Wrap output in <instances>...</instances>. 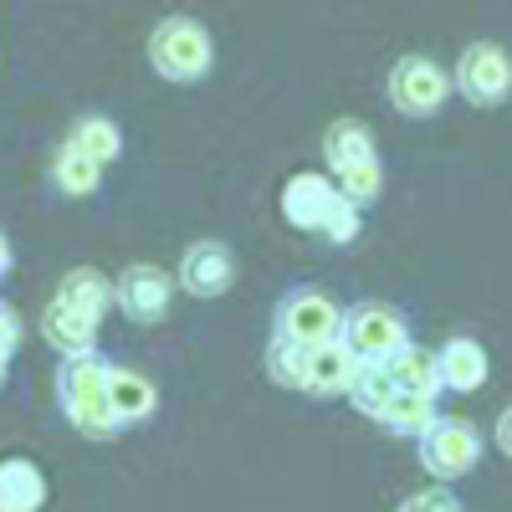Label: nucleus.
Masks as SVG:
<instances>
[{
  "mask_svg": "<svg viewBox=\"0 0 512 512\" xmlns=\"http://www.w3.org/2000/svg\"><path fill=\"white\" fill-rule=\"evenodd\" d=\"M16 344H21V318L11 303H0V359H11Z\"/></svg>",
  "mask_w": 512,
  "mask_h": 512,
  "instance_id": "393cba45",
  "label": "nucleus"
},
{
  "mask_svg": "<svg viewBox=\"0 0 512 512\" xmlns=\"http://www.w3.org/2000/svg\"><path fill=\"white\" fill-rule=\"evenodd\" d=\"M338 344L354 354V364H384L400 344H410L405 313L390 303H354L344 313V328H338Z\"/></svg>",
  "mask_w": 512,
  "mask_h": 512,
  "instance_id": "0eeeda50",
  "label": "nucleus"
},
{
  "mask_svg": "<svg viewBox=\"0 0 512 512\" xmlns=\"http://www.w3.org/2000/svg\"><path fill=\"white\" fill-rule=\"evenodd\" d=\"M52 180H57V190H67V195H93L98 190V180H103V169L93 164V159H82L77 149H57V164H52Z\"/></svg>",
  "mask_w": 512,
  "mask_h": 512,
  "instance_id": "412c9836",
  "label": "nucleus"
},
{
  "mask_svg": "<svg viewBox=\"0 0 512 512\" xmlns=\"http://www.w3.org/2000/svg\"><path fill=\"white\" fill-rule=\"evenodd\" d=\"M149 67L169 82H200L216 67V47H210V31L190 16H169L149 31Z\"/></svg>",
  "mask_w": 512,
  "mask_h": 512,
  "instance_id": "20e7f679",
  "label": "nucleus"
},
{
  "mask_svg": "<svg viewBox=\"0 0 512 512\" xmlns=\"http://www.w3.org/2000/svg\"><path fill=\"white\" fill-rule=\"evenodd\" d=\"M323 159L338 175V169H354V164L379 159V149H374V134L359 118H338V123H328V134H323Z\"/></svg>",
  "mask_w": 512,
  "mask_h": 512,
  "instance_id": "a211bd4d",
  "label": "nucleus"
},
{
  "mask_svg": "<svg viewBox=\"0 0 512 512\" xmlns=\"http://www.w3.org/2000/svg\"><path fill=\"white\" fill-rule=\"evenodd\" d=\"M57 303H67L72 313L103 323V313H108V303H113V282H108L103 272H93V267H72V272L62 277V287H57Z\"/></svg>",
  "mask_w": 512,
  "mask_h": 512,
  "instance_id": "6ab92c4d",
  "label": "nucleus"
},
{
  "mask_svg": "<svg viewBox=\"0 0 512 512\" xmlns=\"http://www.w3.org/2000/svg\"><path fill=\"white\" fill-rule=\"evenodd\" d=\"M6 364H11V359H0V384H6Z\"/></svg>",
  "mask_w": 512,
  "mask_h": 512,
  "instance_id": "cd10ccee",
  "label": "nucleus"
},
{
  "mask_svg": "<svg viewBox=\"0 0 512 512\" xmlns=\"http://www.w3.org/2000/svg\"><path fill=\"white\" fill-rule=\"evenodd\" d=\"M108 405H113L118 431H123V425H144V420L159 410V390H154L149 374L113 364V374H108Z\"/></svg>",
  "mask_w": 512,
  "mask_h": 512,
  "instance_id": "4468645a",
  "label": "nucleus"
},
{
  "mask_svg": "<svg viewBox=\"0 0 512 512\" xmlns=\"http://www.w3.org/2000/svg\"><path fill=\"white\" fill-rule=\"evenodd\" d=\"M67 149H77L82 159H93L98 169H103V164H113V159H118V149H123L118 123H113V118H103V113L77 118V123H72V134H67Z\"/></svg>",
  "mask_w": 512,
  "mask_h": 512,
  "instance_id": "aec40b11",
  "label": "nucleus"
},
{
  "mask_svg": "<svg viewBox=\"0 0 512 512\" xmlns=\"http://www.w3.org/2000/svg\"><path fill=\"white\" fill-rule=\"evenodd\" d=\"M497 451L502 456H512V405L502 410V420H497Z\"/></svg>",
  "mask_w": 512,
  "mask_h": 512,
  "instance_id": "a878e982",
  "label": "nucleus"
},
{
  "mask_svg": "<svg viewBox=\"0 0 512 512\" xmlns=\"http://www.w3.org/2000/svg\"><path fill=\"white\" fill-rule=\"evenodd\" d=\"M272 328H277L272 338H287L297 349H323L338 338V328H344V308L318 287H292L272 313Z\"/></svg>",
  "mask_w": 512,
  "mask_h": 512,
  "instance_id": "39448f33",
  "label": "nucleus"
},
{
  "mask_svg": "<svg viewBox=\"0 0 512 512\" xmlns=\"http://www.w3.org/2000/svg\"><path fill=\"white\" fill-rule=\"evenodd\" d=\"M236 282V256L226 241H195L180 256V287L190 297H226Z\"/></svg>",
  "mask_w": 512,
  "mask_h": 512,
  "instance_id": "9b49d317",
  "label": "nucleus"
},
{
  "mask_svg": "<svg viewBox=\"0 0 512 512\" xmlns=\"http://www.w3.org/2000/svg\"><path fill=\"white\" fill-rule=\"evenodd\" d=\"M451 88L466 103H477V108L507 103V93H512V57L497 47V41H472V47L461 52V62H456Z\"/></svg>",
  "mask_w": 512,
  "mask_h": 512,
  "instance_id": "6e6552de",
  "label": "nucleus"
},
{
  "mask_svg": "<svg viewBox=\"0 0 512 512\" xmlns=\"http://www.w3.org/2000/svg\"><path fill=\"white\" fill-rule=\"evenodd\" d=\"M415 441H420V466L431 477H441V482L466 477L482 461V431L472 420H461V415H436Z\"/></svg>",
  "mask_w": 512,
  "mask_h": 512,
  "instance_id": "423d86ee",
  "label": "nucleus"
},
{
  "mask_svg": "<svg viewBox=\"0 0 512 512\" xmlns=\"http://www.w3.org/2000/svg\"><path fill=\"white\" fill-rule=\"evenodd\" d=\"M41 333H47V344H57L67 359L98 349V323L82 318V313H72L67 303H57V297L47 303V313H41Z\"/></svg>",
  "mask_w": 512,
  "mask_h": 512,
  "instance_id": "f3484780",
  "label": "nucleus"
},
{
  "mask_svg": "<svg viewBox=\"0 0 512 512\" xmlns=\"http://www.w3.org/2000/svg\"><path fill=\"white\" fill-rule=\"evenodd\" d=\"M11 272V241H6V231H0V277Z\"/></svg>",
  "mask_w": 512,
  "mask_h": 512,
  "instance_id": "bb28decb",
  "label": "nucleus"
},
{
  "mask_svg": "<svg viewBox=\"0 0 512 512\" xmlns=\"http://www.w3.org/2000/svg\"><path fill=\"white\" fill-rule=\"evenodd\" d=\"M354 374H359L354 354L333 338V344H323V349H308V379H303V390L308 395H349Z\"/></svg>",
  "mask_w": 512,
  "mask_h": 512,
  "instance_id": "dca6fc26",
  "label": "nucleus"
},
{
  "mask_svg": "<svg viewBox=\"0 0 512 512\" xmlns=\"http://www.w3.org/2000/svg\"><path fill=\"white\" fill-rule=\"evenodd\" d=\"M47 507V477L26 456L0 461V512H41Z\"/></svg>",
  "mask_w": 512,
  "mask_h": 512,
  "instance_id": "2eb2a0df",
  "label": "nucleus"
},
{
  "mask_svg": "<svg viewBox=\"0 0 512 512\" xmlns=\"http://www.w3.org/2000/svg\"><path fill=\"white\" fill-rule=\"evenodd\" d=\"M267 374H272V384H282V390H303V379H308V349L287 344V338H272V344H267Z\"/></svg>",
  "mask_w": 512,
  "mask_h": 512,
  "instance_id": "4be33fe9",
  "label": "nucleus"
},
{
  "mask_svg": "<svg viewBox=\"0 0 512 512\" xmlns=\"http://www.w3.org/2000/svg\"><path fill=\"white\" fill-rule=\"evenodd\" d=\"M333 185H338V195H344L349 205L364 210V205H374L379 190H384V169H379V159H369V164H354V169H338Z\"/></svg>",
  "mask_w": 512,
  "mask_h": 512,
  "instance_id": "5701e85b",
  "label": "nucleus"
},
{
  "mask_svg": "<svg viewBox=\"0 0 512 512\" xmlns=\"http://www.w3.org/2000/svg\"><path fill=\"white\" fill-rule=\"evenodd\" d=\"M400 512H466V507H461V497H456V492L431 487V492H415V497H405V502H400Z\"/></svg>",
  "mask_w": 512,
  "mask_h": 512,
  "instance_id": "b1692460",
  "label": "nucleus"
},
{
  "mask_svg": "<svg viewBox=\"0 0 512 512\" xmlns=\"http://www.w3.org/2000/svg\"><path fill=\"white\" fill-rule=\"evenodd\" d=\"M108 374H113V364L98 349L72 354L57 369V400H62L67 425H77L82 436H98V441L118 436V420H113V405H108Z\"/></svg>",
  "mask_w": 512,
  "mask_h": 512,
  "instance_id": "f03ea898",
  "label": "nucleus"
},
{
  "mask_svg": "<svg viewBox=\"0 0 512 512\" xmlns=\"http://www.w3.org/2000/svg\"><path fill=\"white\" fill-rule=\"evenodd\" d=\"M384 379L395 384L400 395H425V400H441V374H436V354L420 349V344H400L390 359L379 364Z\"/></svg>",
  "mask_w": 512,
  "mask_h": 512,
  "instance_id": "ddd939ff",
  "label": "nucleus"
},
{
  "mask_svg": "<svg viewBox=\"0 0 512 512\" xmlns=\"http://www.w3.org/2000/svg\"><path fill=\"white\" fill-rule=\"evenodd\" d=\"M349 400H354V410H364L374 425H384V431H395V436H420L425 425L441 415L436 400L400 395L395 384L384 379L379 364H359V374H354V384H349Z\"/></svg>",
  "mask_w": 512,
  "mask_h": 512,
  "instance_id": "7ed1b4c3",
  "label": "nucleus"
},
{
  "mask_svg": "<svg viewBox=\"0 0 512 512\" xmlns=\"http://www.w3.org/2000/svg\"><path fill=\"white\" fill-rule=\"evenodd\" d=\"M390 103H395V113H405V118H431L441 103H446V93H451V72L446 67H436L431 57H400L395 67H390Z\"/></svg>",
  "mask_w": 512,
  "mask_h": 512,
  "instance_id": "1a4fd4ad",
  "label": "nucleus"
},
{
  "mask_svg": "<svg viewBox=\"0 0 512 512\" xmlns=\"http://www.w3.org/2000/svg\"><path fill=\"white\" fill-rule=\"evenodd\" d=\"M113 303L123 308V318L134 323H159L169 313V303H175V282H169L159 267L139 262V267H123V277L113 282Z\"/></svg>",
  "mask_w": 512,
  "mask_h": 512,
  "instance_id": "9d476101",
  "label": "nucleus"
},
{
  "mask_svg": "<svg viewBox=\"0 0 512 512\" xmlns=\"http://www.w3.org/2000/svg\"><path fill=\"white\" fill-rule=\"evenodd\" d=\"M487 349L477 344V338H466V333H456V338H446V344L436 349V374H441V390H456V395H472V390H482L487 384Z\"/></svg>",
  "mask_w": 512,
  "mask_h": 512,
  "instance_id": "f8f14e48",
  "label": "nucleus"
},
{
  "mask_svg": "<svg viewBox=\"0 0 512 512\" xmlns=\"http://www.w3.org/2000/svg\"><path fill=\"white\" fill-rule=\"evenodd\" d=\"M282 221L308 231V236H323L328 246H349L359 236V205H349L338 195V185L318 169H303L282 185Z\"/></svg>",
  "mask_w": 512,
  "mask_h": 512,
  "instance_id": "f257e3e1",
  "label": "nucleus"
}]
</instances>
